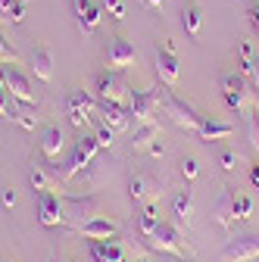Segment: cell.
Returning a JSON list of instances; mask_svg holds the SVG:
<instances>
[{
    "label": "cell",
    "instance_id": "1",
    "mask_svg": "<svg viewBox=\"0 0 259 262\" xmlns=\"http://www.w3.org/2000/svg\"><path fill=\"white\" fill-rule=\"evenodd\" d=\"M62 212H66V219H62V225L72 228V231H81V228L97 219V212H100V196L97 193H72V196H62Z\"/></svg>",
    "mask_w": 259,
    "mask_h": 262
},
{
    "label": "cell",
    "instance_id": "2",
    "mask_svg": "<svg viewBox=\"0 0 259 262\" xmlns=\"http://www.w3.org/2000/svg\"><path fill=\"white\" fill-rule=\"evenodd\" d=\"M97 150H100L97 138H94V135H88V138L81 135V138L75 141V150H72V156H69V166L62 169V172H59V169H53V166H47V169H50V172H53V175H56L62 184H66V181H72L75 175H81V172L91 166V159L97 156Z\"/></svg>",
    "mask_w": 259,
    "mask_h": 262
},
{
    "label": "cell",
    "instance_id": "3",
    "mask_svg": "<svg viewBox=\"0 0 259 262\" xmlns=\"http://www.w3.org/2000/svg\"><path fill=\"white\" fill-rule=\"evenodd\" d=\"M153 253H169V256H190V244L184 241V234L178 231V225H169V222H159L156 231L150 237H144Z\"/></svg>",
    "mask_w": 259,
    "mask_h": 262
},
{
    "label": "cell",
    "instance_id": "4",
    "mask_svg": "<svg viewBox=\"0 0 259 262\" xmlns=\"http://www.w3.org/2000/svg\"><path fill=\"white\" fill-rule=\"evenodd\" d=\"M163 106H166V116H169L178 128L193 131V135H197V128H200L203 116L193 110L190 103H184L181 97H175V94H172V88H166V84H163Z\"/></svg>",
    "mask_w": 259,
    "mask_h": 262
},
{
    "label": "cell",
    "instance_id": "5",
    "mask_svg": "<svg viewBox=\"0 0 259 262\" xmlns=\"http://www.w3.org/2000/svg\"><path fill=\"white\" fill-rule=\"evenodd\" d=\"M94 91H97V100H113V103H125V106H128V97H132V88H128V81L116 69H106L97 75Z\"/></svg>",
    "mask_w": 259,
    "mask_h": 262
},
{
    "label": "cell",
    "instance_id": "6",
    "mask_svg": "<svg viewBox=\"0 0 259 262\" xmlns=\"http://www.w3.org/2000/svg\"><path fill=\"white\" fill-rule=\"evenodd\" d=\"M159 103H163V88H144V91H132L128 97V113L132 119L141 125V122H153Z\"/></svg>",
    "mask_w": 259,
    "mask_h": 262
},
{
    "label": "cell",
    "instance_id": "7",
    "mask_svg": "<svg viewBox=\"0 0 259 262\" xmlns=\"http://www.w3.org/2000/svg\"><path fill=\"white\" fill-rule=\"evenodd\" d=\"M219 88L225 94V103L234 113H244L250 106V91H247V78L241 72H222L219 75Z\"/></svg>",
    "mask_w": 259,
    "mask_h": 262
},
{
    "label": "cell",
    "instance_id": "8",
    "mask_svg": "<svg viewBox=\"0 0 259 262\" xmlns=\"http://www.w3.org/2000/svg\"><path fill=\"white\" fill-rule=\"evenodd\" d=\"M0 81L7 84L10 97H16V100H22V103H35L31 81H28V75H22V72L16 69V62H13V66H10V62H0Z\"/></svg>",
    "mask_w": 259,
    "mask_h": 262
},
{
    "label": "cell",
    "instance_id": "9",
    "mask_svg": "<svg viewBox=\"0 0 259 262\" xmlns=\"http://www.w3.org/2000/svg\"><path fill=\"white\" fill-rule=\"evenodd\" d=\"M66 116H69L72 128H84L97 116V103L91 100L84 91H69V97H66Z\"/></svg>",
    "mask_w": 259,
    "mask_h": 262
},
{
    "label": "cell",
    "instance_id": "10",
    "mask_svg": "<svg viewBox=\"0 0 259 262\" xmlns=\"http://www.w3.org/2000/svg\"><path fill=\"white\" fill-rule=\"evenodd\" d=\"M38 219L44 228H56L62 225V219H66V212H62V196L53 193V190H38Z\"/></svg>",
    "mask_w": 259,
    "mask_h": 262
},
{
    "label": "cell",
    "instance_id": "11",
    "mask_svg": "<svg viewBox=\"0 0 259 262\" xmlns=\"http://www.w3.org/2000/svg\"><path fill=\"white\" fill-rule=\"evenodd\" d=\"M250 259H259V234L234 237L222 250V262H250Z\"/></svg>",
    "mask_w": 259,
    "mask_h": 262
},
{
    "label": "cell",
    "instance_id": "12",
    "mask_svg": "<svg viewBox=\"0 0 259 262\" xmlns=\"http://www.w3.org/2000/svg\"><path fill=\"white\" fill-rule=\"evenodd\" d=\"M238 190L228 184V187H222V196H219V203H215V209H212V215H215V222L222 225V228H234V222H238Z\"/></svg>",
    "mask_w": 259,
    "mask_h": 262
},
{
    "label": "cell",
    "instance_id": "13",
    "mask_svg": "<svg viewBox=\"0 0 259 262\" xmlns=\"http://www.w3.org/2000/svg\"><path fill=\"white\" fill-rule=\"evenodd\" d=\"M72 16H75V22L84 35H91V31H97V25H100L103 10L97 7L94 0H72Z\"/></svg>",
    "mask_w": 259,
    "mask_h": 262
},
{
    "label": "cell",
    "instance_id": "14",
    "mask_svg": "<svg viewBox=\"0 0 259 262\" xmlns=\"http://www.w3.org/2000/svg\"><path fill=\"white\" fill-rule=\"evenodd\" d=\"M156 75H159V81H163L166 88H175L178 84V78H181V69H178V56H175V50H159L156 53Z\"/></svg>",
    "mask_w": 259,
    "mask_h": 262
},
{
    "label": "cell",
    "instance_id": "15",
    "mask_svg": "<svg viewBox=\"0 0 259 262\" xmlns=\"http://www.w3.org/2000/svg\"><path fill=\"white\" fill-rule=\"evenodd\" d=\"M132 62H135V47L128 44V41H122V38H116V41L110 44V50H106V69L125 72Z\"/></svg>",
    "mask_w": 259,
    "mask_h": 262
},
{
    "label": "cell",
    "instance_id": "16",
    "mask_svg": "<svg viewBox=\"0 0 259 262\" xmlns=\"http://www.w3.org/2000/svg\"><path fill=\"white\" fill-rule=\"evenodd\" d=\"M97 113L103 116V122L116 131L128 128V122H132V113H128L125 103H113V100H97Z\"/></svg>",
    "mask_w": 259,
    "mask_h": 262
},
{
    "label": "cell",
    "instance_id": "17",
    "mask_svg": "<svg viewBox=\"0 0 259 262\" xmlns=\"http://www.w3.org/2000/svg\"><path fill=\"white\" fill-rule=\"evenodd\" d=\"M113 175H116V169H113L110 159H106V162H94V159H91V166L84 169V187H88L91 193H97Z\"/></svg>",
    "mask_w": 259,
    "mask_h": 262
},
{
    "label": "cell",
    "instance_id": "18",
    "mask_svg": "<svg viewBox=\"0 0 259 262\" xmlns=\"http://www.w3.org/2000/svg\"><path fill=\"white\" fill-rule=\"evenodd\" d=\"M91 259L97 262H125V247L116 241H91Z\"/></svg>",
    "mask_w": 259,
    "mask_h": 262
},
{
    "label": "cell",
    "instance_id": "19",
    "mask_svg": "<svg viewBox=\"0 0 259 262\" xmlns=\"http://www.w3.org/2000/svg\"><path fill=\"white\" fill-rule=\"evenodd\" d=\"M234 135V125L228 122H215V119H203L200 128H197V138L203 144H212V141H222V138H231Z\"/></svg>",
    "mask_w": 259,
    "mask_h": 262
},
{
    "label": "cell",
    "instance_id": "20",
    "mask_svg": "<svg viewBox=\"0 0 259 262\" xmlns=\"http://www.w3.org/2000/svg\"><path fill=\"white\" fill-rule=\"evenodd\" d=\"M172 215H175V225H190V215H193V190L190 187H184V190L175 193Z\"/></svg>",
    "mask_w": 259,
    "mask_h": 262
},
{
    "label": "cell",
    "instance_id": "21",
    "mask_svg": "<svg viewBox=\"0 0 259 262\" xmlns=\"http://www.w3.org/2000/svg\"><path fill=\"white\" fill-rule=\"evenodd\" d=\"M31 72H35L38 81L53 78V53L47 47H35V53H31Z\"/></svg>",
    "mask_w": 259,
    "mask_h": 262
},
{
    "label": "cell",
    "instance_id": "22",
    "mask_svg": "<svg viewBox=\"0 0 259 262\" xmlns=\"http://www.w3.org/2000/svg\"><path fill=\"white\" fill-rule=\"evenodd\" d=\"M62 147H66V135H62V128L50 125V128L44 131V141H41V153H44V159H56V156L62 153Z\"/></svg>",
    "mask_w": 259,
    "mask_h": 262
},
{
    "label": "cell",
    "instance_id": "23",
    "mask_svg": "<svg viewBox=\"0 0 259 262\" xmlns=\"http://www.w3.org/2000/svg\"><path fill=\"white\" fill-rule=\"evenodd\" d=\"M116 231H119V228H116L113 222H106V219L97 215V219H91V222L81 228V237H88V241H110Z\"/></svg>",
    "mask_w": 259,
    "mask_h": 262
},
{
    "label": "cell",
    "instance_id": "24",
    "mask_svg": "<svg viewBox=\"0 0 259 262\" xmlns=\"http://www.w3.org/2000/svg\"><path fill=\"white\" fill-rule=\"evenodd\" d=\"M28 181H31V187H35V193H38V190H53V193H56V190H62V181H59L47 166L31 169V172H28Z\"/></svg>",
    "mask_w": 259,
    "mask_h": 262
},
{
    "label": "cell",
    "instance_id": "25",
    "mask_svg": "<svg viewBox=\"0 0 259 262\" xmlns=\"http://www.w3.org/2000/svg\"><path fill=\"white\" fill-rule=\"evenodd\" d=\"M7 119H13V122H19L22 128H35L38 125V116H35V103H22V100H10V116Z\"/></svg>",
    "mask_w": 259,
    "mask_h": 262
},
{
    "label": "cell",
    "instance_id": "26",
    "mask_svg": "<svg viewBox=\"0 0 259 262\" xmlns=\"http://www.w3.org/2000/svg\"><path fill=\"white\" fill-rule=\"evenodd\" d=\"M156 141H159V125L156 122H141L132 135V150H147Z\"/></svg>",
    "mask_w": 259,
    "mask_h": 262
},
{
    "label": "cell",
    "instance_id": "27",
    "mask_svg": "<svg viewBox=\"0 0 259 262\" xmlns=\"http://www.w3.org/2000/svg\"><path fill=\"white\" fill-rule=\"evenodd\" d=\"M181 25L187 28L190 38H197L200 35V25H203V10L197 4H184L181 7Z\"/></svg>",
    "mask_w": 259,
    "mask_h": 262
},
{
    "label": "cell",
    "instance_id": "28",
    "mask_svg": "<svg viewBox=\"0 0 259 262\" xmlns=\"http://www.w3.org/2000/svg\"><path fill=\"white\" fill-rule=\"evenodd\" d=\"M132 200H144V196H156V193H163L159 190V184L153 181V178H147V175H138V178H132Z\"/></svg>",
    "mask_w": 259,
    "mask_h": 262
},
{
    "label": "cell",
    "instance_id": "29",
    "mask_svg": "<svg viewBox=\"0 0 259 262\" xmlns=\"http://www.w3.org/2000/svg\"><path fill=\"white\" fill-rule=\"evenodd\" d=\"M156 225H159L156 206H153V203H147V206L141 209V215H138V234H141V237H150V234L156 231Z\"/></svg>",
    "mask_w": 259,
    "mask_h": 262
},
{
    "label": "cell",
    "instance_id": "30",
    "mask_svg": "<svg viewBox=\"0 0 259 262\" xmlns=\"http://www.w3.org/2000/svg\"><path fill=\"white\" fill-rule=\"evenodd\" d=\"M244 122H247V141H250V147L259 150V110L247 106L244 110Z\"/></svg>",
    "mask_w": 259,
    "mask_h": 262
},
{
    "label": "cell",
    "instance_id": "31",
    "mask_svg": "<svg viewBox=\"0 0 259 262\" xmlns=\"http://www.w3.org/2000/svg\"><path fill=\"white\" fill-rule=\"evenodd\" d=\"M94 138H97V144H100V147L110 150V147H113V138H116V128H110L106 122H100V125H97V135H94Z\"/></svg>",
    "mask_w": 259,
    "mask_h": 262
},
{
    "label": "cell",
    "instance_id": "32",
    "mask_svg": "<svg viewBox=\"0 0 259 262\" xmlns=\"http://www.w3.org/2000/svg\"><path fill=\"white\" fill-rule=\"evenodd\" d=\"M0 62H16V66H19V53L10 47V41H7L4 35H0Z\"/></svg>",
    "mask_w": 259,
    "mask_h": 262
},
{
    "label": "cell",
    "instance_id": "33",
    "mask_svg": "<svg viewBox=\"0 0 259 262\" xmlns=\"http://www.w3.org/2000/svg\"><path fill=\"white\" fill-rule=\"evenodd\" d=\"M25 10H28V0H13V4H10V22H22L25 19Z\"/></svg>",
    "mask_w": 259,
    "mask_h": 262
},
{
    "label": "cell",
    "instance_id": "34",
    "mask_svg": "<svg viewBox=\"0 0 259 262\" xmlns=\"http://www.w3.org/2000/svg\"><path fill=\"white\" fill-rule=\"evenodd\" d=\"M219 166H222L225 172H234V169H238V153L222 150V153H219Z\"/></svg>",
    "mask_w": 259,
    "mask_h": 262
},
{
    "label": "cell",
    "instance_id": "35",
    "mask_svg": "<svg viewBox=\"0 0 259 262\" xmlns=\"http://www.w3.org/2000/svg\"><path fill=\"white\" fill-rule=\"evenodd\" d=\"M103 10L113 19H125V0H103Z\"/></svg>",
    "mask_w": 259,
    "mask_h": 262
},
{
    "label": "cell",
    "instance_id": "36",
    "mask_svg": "<svg viewBox=\"0 0 259 262\" xmlns=\"http://www.w3.org/2000/svg\"><path fill=\"white\" fill-rule=\"evenodd\" d=\"M253 215V200L250 196H238V219H250Z\"/></svg>",
    "mask_w": 259,
    "mask_h": 262
},
{
    "label": "cell",
    "instance_id": "37",
    "mask_svg": "<svg viewBox=\"0 0 259 262\" xmlns=\"http://www.w3.org/2000/svg\"><path fill=\"white\" fill-rule=\"evenodd\" d=\"M181 172H184V178H197V159H193V156H187L184 162H181Z\"/></svg>",
    "mask_w": 259,
    "mask_h": 262
},
{
    "label": "cell",
    "instance_id": "38",
    "mask_svg": "<svg viewBox=\"0 0 259 262\" xmlns=\"http://www.w3.org/2000/svg\"><path fill=\"white\" fill-rule=\"evenodd\" d=\"M7 94H10V91H7V84L0 81V116H4V119L10 116V97H7Z\"/></svg>",
    "mask_w": 259,
    "mask_h": 262
},
{
    "label": "cell",
    "instance_id": "39",
    "mask_svg": "<svg viewBox=\"0 0 259 262\" xmlns=\"http://www.w3.org/2000/svg\"><path fill=\"white\" fill-rule=\"evenodd\" d=\"M13 203H16V190L7 187V190H4V206H13Z\"/></svg>",
    "mask_w": 259,
    "mask_h": 262
},
{
    "label": "cell",
    "instance_id": "40",
    "mask_svg": "<svg viewBox=\"0 0 259 262\" xmlns=\"http://www.w3.org/2000/svg\"><path fill=\"white\" fill-rule=\"evenodd\" d=\"M250 22H253V28H259V4L250 7Z\"/></svg>",
    "mask_w": 259,
    "mask_h": 262
},
{
    "label": "cell",
    "instance_id": "41",
    "mask_svg": "<svg viewBox=\"0 0 259 262\" xmlns=\"http://www.w3.org/2000/svg\"><path fill=\"white\" fill-rule=\"evenodd\" d=\"M250 181H253V187L259 190V162H256V166L250 169Z\"/></svg>",
    "mask_w": 259,
    "mask_h": 262
},
{
    "label": "cell",
    "instance_id": "42",
    "mask_svg": "<svg viewBox=\"0 0 259 262\" xmlns=\"http://www.w3.org/2000/svg\"><path fill=\"white\" fill-rule=\"evenodd\" d=\"M256 88H259V53H256V62H253V78H250Z\"/></svg>",
    "mask_w": 259,
    "mask_h": 262
},
{
    "label": "cell",
    "instance_id": "43",
    "mask_svg": "<svg viewBox=\"0 0 259 262\" xmlns=\"http://www.w3.org/2000/svg\"><path fill=\"white\" fill-rule=\"evenodd\" d=\"M147 150H150V153H153V156H163V144H159V141H156V144H150V147H147Z\"/></svg>",
    "mask_w": 259,
    "mask_h": 262
},
{
    "label": "cell",
    "instance_id": "44",
    "mask_svg": "<svg viewBox=\"0 0 259 262\" xmlns=\"http://www.w3.org/2000/svg\"><path fill=\"white\" fill-rule=\"evenodd\" d=\"M141 4L150 7V10H159V7H163V0H141Z\"/></svg>",
    "mask_w": 259,
    "mask_h": 262
},
{
    "label": "cell",
    "instance_id": "45",
    "mask_svg": "<svg viewBox=\"0 0 259 262\" xmlns=\"http://www.w3.org/2000/svg\"><path fill=\"white\" fill-rule=\"evenodd\" d=\"M169 262H193V259H190V256H172Z\"/></svg>",
    "mask_w": 259,
    "mask_h": 262
},
{
    "label": "cell",
    "instance_id": "46",
    "mask_svg": "<svg viewBox=\"0 0 259 262\" xmlns=\"http://www.w3.org/2000/svg\"><path fill=\"white\" fill-rule=\"evenodd\" d=\"M47 262H56V256H47Z\"/></svg>",
    "mask_w": 259,
    "mask_h": 262
},
{
    "label": "cell",
    "instance_id": "47",
    "mask_svg": "<svg viewBox=\"0 0 259 262\" xmlns=\"http://www.w3.org/2000/svg\"><path fill=\"white\" fill-rule=\"evenodd\" d=\"M138 262H150V259H138Z\"/></svg>",
    "mask_w": 259,
    "mask_h": 262
}]
</instances>
